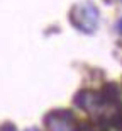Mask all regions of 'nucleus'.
<instances>
[{
    "instance_id": "1",
    "label": "nucleus",
    "mask_w": 122,
    "mask_h": 131,
    "mask_svg": "<svg viewBox=\"0 0 122 131\" xmlns=\"http://www.w3.org/2000/svg\"><path fill=\"white\" fill-rule=\"evenodd\" d=\"M98 20H100V12L92 2L76 4L70 10V22L82 32H95L98 27Z\"/></svg>"
},
{
    "instance_id": "5",
    "label": "nucleus",
    "mask_w": 122,
    "mask_h": 131,
    "mask_svg": "<svg viewBox=\"0 0 122 131\" xmlns=\"http://www.w3.org/2000/svg\"><path fill=\"white\" fill-rule=\"evenodd\" d=\"M117 31H119V32L122 34V19H120V20L117 22Z\"/></svg>"
},
{
    "instance_id": "3",
    "label": "nucleus",
    "mask_w": 122,
    "mask_h": 131,
    "mask_svg": "<svg viewBox=\"0 0 122 131\" xmlns=\"http://www.w3.org/2000/svg\"><path fill=\"white\" fill-rule=\"evenodd\" d=\"M100 92H93V90H82L75 95V104L80 109H85L88 112H95L100 107Z\"/></svg>"
},
{
    "instance_id": "2",
    "label": "nucleus",
    "mask_w": 122,
    "mask_h": 131,
    "mask_svg": "<svg viewBox=\"0 0 122 131\" xmlns=\"http://www.w3.org/2000/svg\"><path fill=\"white\" fill-rule=\"evenodd\" d=\"M44 126L48 131H80L76 119L70 111L59 109V111H51L44 117Z\"/></svg>"
},
{
    "instance_id": "6",
    "label": "nucleus",
    "mask_w": 122,
    "mask_h": 131,
    "mask_svg": "<svg viewBox=\"0 0 122 131\" xmlns=\"http://www.w3.org/2000/svg\"><path fill=\"white\" fill-rule=\"evenodd\" d=\"M27 131H37V129H34V128H31V129H27Z\"/></svg>"
},
{
    "instance_id": "4",
    "label": "nucleus",
    "mask_w": 122,
    "mask_h": 131,
    "mask_svg": "<svg viewBox=\"0 0 122 131\" xmlns=\"http://www.w3.org/2000/svg\"><path fill=\"white\" fill-rule=\"evenodd\" d=\"M0 131H15V128H14V124H9L7 123V124H2L0 126Z\"/></svg>"
}]
</instances>
